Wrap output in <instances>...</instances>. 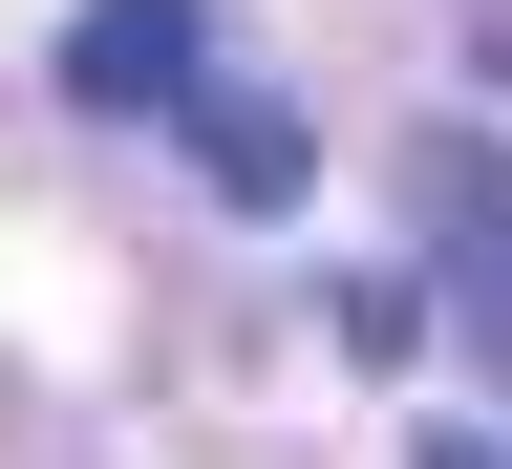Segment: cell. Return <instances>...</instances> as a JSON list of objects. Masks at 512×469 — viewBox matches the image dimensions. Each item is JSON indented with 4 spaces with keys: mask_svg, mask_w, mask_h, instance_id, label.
Returning <instances> with one entry per match:
<instances>
[{
    "mask_svg": "<svg viewBox=\"0 0 512 469\" xmlns=\"http://www.w3.org/2000/svg\"><path fill=\"white\" fill-rule=\"evenodd\" d=\"M427 214H448V299H470V342L512 363V171H491V150H427Z\"/></svg>",
    "mask_w": 512,
    "mask_h": 469,
    "instance_id": "cell-3",
    "label": "cell"
},
{
    "mask_svg": "<svg viewBox=\"0 0 512 469\" xmlns=\"http://www.w3.org/2000/svg\"><path fill=\"white\" fill-rule=\"evenodd\" d=\"M171 128H192V171H214L235 214H299V171H320V128H299L278 86H192Z\"/></svg>",
    "mask_w": 512,
    "mask_h": 469,
    "instance_id": "cell-2",
    "label": "cell"
},
{
    "mask_svg": "<svg viewBox=\"0 0 512 469\" xmlns=\"http://www.w3.org/2000/svg\"><path fill=\"white\" fill-rule=\"evenodd\" d=\"M406 469H512V448L491 427H406Z\"/></svg>",
    "mask_w": 512,
    "mask_h": 469,
    "instance_id": "cell-4",
    "label": "cell"
},
{
    "mask_svg": "<svg viewBox=\"0 0 512 469\" xmlns=\"http://www.w3.org/2000/svg\"><path fill=\"white\" fill-rule=\"evenodd\" d=\"M214 86V0H86L64 22V107H192Z\"/></svg>",
    "mask_w": 512,
    "mask_h": 469,
    "instance_id": "cell-1",
    "label": "cell"
}]
</instances>
